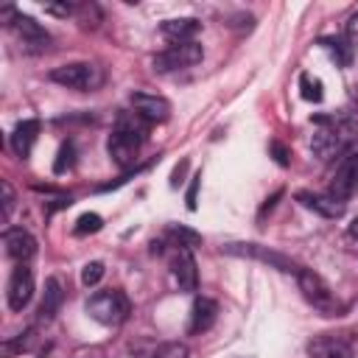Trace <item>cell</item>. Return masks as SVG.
Masks as SVG:
<instances>
[{"mask_svg": "<svg viewBox=\"0 0 358 358\" xmlns=\"http://www.w3.org/2000/svg\"><path fill=\"white\" fill-rule=\"evenodd\" d=\"M87 313L106 324V327H117L129 319L131 313V305H129V296L117 288H109V291H95L90 299H87Z\"/></svg>", "mask_w": 358, "mask_h": 358, "instance_id": "6da1fadb", "label": "cell"}, {"mask_svg": "<svg viewBox=\"0 0 358 358\" xmlns=\"http://www.w3.org/2000/svg\"><path fill=\"white\" fill-rule=\"evenodd\" d=\"M50 81L67 87V90H78V92H90L98 90L103 84V70L92 62H70L62 67L50 70Z\"/></svg>", "mask_w": 358, "mask_h": 358, "instance_id": "7a4b0ae2", "label": "cell"}, {"mask_svg": "<svg viewBox=\"0 0 358 358\" xmlns=\"http://www.w3.org/2000/svg\"><path fill=\"white\" fill-rule=\"evenodd\" d=\"M296 282H299L302 296H305L316 310H322L324 316H341L344 305L338 302V296L333 294V288H330V285H327L316 271L302 268V271L296 274Z\"/></svg>", "mask_w": 358, "mask_h": 358, "instance_id": "3957f363", "label": "cell"}, {"mask_svg": "<svg viewBox=\"0 0 358 358\" xmlns=\"http://www.w3.org/2000/svg\"><path fill=\"white\" fill-rule=\"evenodd\" d=\"M204 56L201 45L199 42H182V45H171L165 48L162 53L154 56V70L157 73H173V70H185V67H193L199 64Z\"/></svg>", "mask_w": 358, "mask_h": 358, "instance_id": "277c9868", "label": "cell"}, {"mask_svg": "<svg viewBox=\"0 0 358 358\" xmlns=\"http://www.w3.org/2000/svg\"><path fill=\"white\" fill-rule=\"evenodd\" d=\"M319 123H322V129H319V134L313 137V151L322 157V159H330L333 154H338V151H344V145L350 143V126H344L341 120H336V117H319Z\"/></svg>", "mask_w": 358, "mask_h": 358, "instance_id": "5b68a950", "label": "cell"}, {"mask_svg": "<svg viewBox=\"0 0 358 358\" xmlns=\"http://www.w3.org/2000/svg\"><path fill=\"white\" fill-rule=\"evenodd\" d=\"M224 252H227V255H241V257H255V260L268 263L271 268H280V271L294 274V277L302 271V266H296L291 257H285L282 252H274V249H268V246H257V243H229V246H224Z\"/></svg>", "mask_w": 358, "mask_h": 358, "instance_id": "8992f818", "label": "cell"}, {"mask_svg": "<svg viewBox=\"0 0 358 358\" xmlns=\"http://www.w3.org/2000/svg\"><path fill=\"white\" fill-rule=\"evenodd\" d=\"M355 190H358V151L341 159V165L336 168V173H333V179H330L327 193H330L333 199L344 201V199H350Z\"/></svg>", "mask_w": 358, "mask_h": 358, "instance_id": "52a82bcc", "label": "cell"}, {"mask_svg": "<svg viewBox=\"0 0 358 358\" xmlns=\"http://www.w3.org/2000/svg\"><path fill=\"white\" fill-rule=\"evenodd\" d=\"M171 274L179 291L193 294L199 288V271H196V260L190 249H173L171 255Z\"/></svg>", "mask_w": 358, "mask_h": 358, "instance_id": "ba28073f", "label": "cell"}, {"mask_svg": "<svg viewBox=\"0 0 358 358\" xmlns=\"http://www.w3.org/2000/svg\"><path fill=\"white\" fill-rule=\"evenodd\" d=\"M6 296H8V308L11 310H22L31 302V296H34V271L25 263H17V268L11 271Z\"/></svg>", "mask_w": 358, "mask_h": 358, "instance_id": "9c48e42d", "label": "cell"}, {"mask_svg": "<svg viewBox=\"0 0 358 358\" xmlns=\"http://www.w3.org/2000/svg\"><path fill=\"white\" fill-rule=\"evenodd\" d=\"M11 28H14V34L20 36L22 48H25V50H31V53L45 50V48H48V42H50V34H48L36 20H31L28 14H17V17L11 20Z\"/></svg>", "mask_w": 358, "mask_h": 358, "instance_id": "30bf717a", "label": "cell"}, {"mask_svg": "<svg viewBox=\"0 0 358 358\" xmlns=\"http://www.w3.org/2000/svg\"><path fill=\"white\" fill-rule=\"evenodd\" d=\"M140 145H143V140L134 137V134H129V131H123V129H115V131L109 134V140H106V151H109V157H112L120 168L134 165V159H137V154H140Z\"/></svg>", "mask_w": 358, "mask_h": 358, "instance_id": "8fae6325", "label": "cell"}, {"mask_svg": "<svg viewBox=\"0 0 358 358\" xmlns=\"http://www.w3.org/2000/svg\"><path fill=\"white\" fill-rule=\"evenodd\" d=\"M3 246H6V255L17 263H28L36 255V238L22 227H8L3 232Z\"/></svg>", "mask_w": 358, "mask_h": 358, "instance_id": "7c38bea8", "label": "cell"}, {"mask_svg": "<svg viewBox=\"0 0 358 358\" xmlns=\"http://www.w3.org/2000/svg\"><path fill=\"white\" fill-rule=\"evenodd\" d=\"M131 106L137 115H143L148 123H162L171 117V103L162 95H151V92H131Z\"/></svg>", "mask_w": 358, "mask_h": 358, "instance_id": "4fadbf2b", "label": "cell"}, {"mask_svg": "<svg viewBox=\"0 0 358 358\" xmlns=\"http://www.w3.org/2000/svg\"><path fill=\"white\" fill-rule=\"evenodd\" d=\"M296 201H299L302 207H308V210H313V213L324 215V218H341V215H344V201L333 199L330 193L319 196V193H308V190H299V193H296Z\"/></svg>", "mask_w": 358, "mask_h": 358, "instance_id": "5bb4252c", "label": "cell"}, {"mask_svg": "<svg viewBox=\"0 0 358 358\" xmlns=\"http://www.w3.org/2000/svg\"><path fill=\"white\" fill-rule=\"evenodd\" d=\"M218 319V302L210 299V296H196L193 302V310H190V333H207Z\"/></svg>", "mask_w": 358, "mask_h": 358, "instance_id": "9a60e30c", "label": "cell"}, {"mask_svg": "<svg viewBox=\"0 0 358 358\" xmlns=\"http://www.w3.org/2000/svg\"><path fill=\"white\" fill-rule=\"evenodd\" d=\"M308 358H352V350L344 338L319 336L308 344Z\"/></svg>", "mask_w": 358, "mask_h": 358, "instance_id": "2e32d148", "label": "cell"}, {"mask_svg": "<svg viewBox=\"0 0 358 358\" xmlns=\"http://www.w3.org/2000/svg\"><path fill=\"white\" fill-rule=\"evenodd\" d=\"M199 28H201L199 20H193V17H179V20H165L159 31H162V36L171 39L173 45H182V42H196L193 36L199 34Z\"/></svg>", "mask_w": 358, "mask_h": 358, "instance_id": "e0dca14e", "label": "cell"}, {"mask_svg": "<svg viewBox=\"0 0 358 358\" xmlns=\"http://www.w3.org/2000/svg\"><path fill=\"white\" fill-rule=\"evenodd\" d=\"M36 134H39V120H34V117L20 120L14 126V131H11V148H14V154L25 159L31 154L34 143H36Z\"/></svg>", "mask_w": 358, "mask_h": 358, "instance_id": "ac0fdd59", "label": "cell"}, {"mask_svg": "<svg viewBox=\"0 0 358 358\" xmlns=\"http://www.w3.org/2000/svg\"><path fill=\"white\" fill-rule=\"evenodd\" d=\"M62 299H64L62 282H59V277H50V280L45 282V296H42V305H39V322H50V319L59 313Z\"/></svg>", "mask_w": 358, "mask_h": 358, "instance_id": "d6986e66", "label": "cell"}, {"mask_svg": "<svg viewBox=\"0 0 358 358\" xmlns=\"http://www.w3.org/2000/svg\"><path fill=\"white\" fill-rule=\"evenodd\" d=\"M115 129H123V131H129V134H134V137L145 140V137H148L151 123H148L143 115H137V112H120V115H117V120H115Z\"/></svg>", "mask_w": 358, "mask_h": 358, "instance_id": "ffe728a7", "label": "cell"}, {"mask_svg": "<svg viewBox=\"0 0 358 358\" xmlns=\"http://www.w3.org/2000/svg\"><path fill=\"white\" fill-rule=\"evenodd\" d=\"M319 45L336 59V64H350V59H352L350 42H344V39H338V36H322Z\"/></svg>", "mask_w": 358, "mask_h": 358, "instance_id": "44dd1931", "label": "cell"}, {"mask_svg": "<svg viewBox=\"0 0 358 358\" xmlns=\"http://www.w3.org/2000/svg\"><path fill=\"white\" fill-rule=\"evenodd\" d=\"M168 238H171V246L173 249H193L201 241V235L193 232V229H187V227H171L168 229Z\"/></svg>", "mask_w": 358, "mask_h": 358, "instance_id": "7402d4cb", "label": "cell"}, {"mask_svg": "<svg viewBox=\"0 0 358 358\" xmlns=\"http://www.w3.org/2000/svg\"><path fill=\"white\" fill-rule=\"evenodd\" d=\"M299 90H302V98H305V101L319 103V101L324 98V92H322V81H319L316 76H310V73H302V76H299Z\"/></svg>", "mask_w": 358, "mask_h": 358, "instance_id": "603a6c76", "label": "cell"}, {"mask_svg": "<svg viewBox=\"0 0 358 358\" xmlns=\"http://www.w3.org/2000/svg\"><path fill=\"white\" fill-rule=\"evenodd\" d=\"M187 355H190V350L182 341H165L151 352V358H187Z\"/></svg>", "mask_w": 358, "mask_h": 358, "instance_id": "cb8c5ba5", "label": "cell"}, {"mask_svg": "<svg viewBox=\"0 0 358 358\" xmlns=\"http://www.w3.org/2000/svg\"><path fill=\"white\" fill-rule=\"evenodd\" d=\"M101 227H103V218H101L98 213H84V215H78L73 232H76V235H90V232H98Z\"/></svg>", "mask_w": 358, "mask_h": 358, "instance_id": "d4e9b609", "label": "cell"}, {"mask_svg": "<svg viewBox=\"0 0 358 358\" xmlns=\"http://www.w3.org/2000/svg\"><path fill=\"white\" fill-rule=\"evenodd\" d=\"M101 277H103V263H98V260H92V263H87V266L81 268V282H84L87 288L98 285Z\"/></svg>", "mask_w": 358, "mask_h": 358, "instance_id": "484cf974", "label": "cell"}, {"mask_svg": "<svg viewBox=\"0 0 358 358\" xmlns=\"http://www.w3.org/2000/svg\"><path fill=\"white\" fill-rule=\"evenodd\" d=\"M28 347H31V333H25V336H17V338H8V341H3L0 352H3L6 358H11V355H17V352H22V350H28Z\"/></svg>", "mask_w": 358, "mask_h": 358, "instance_id": "4316f807", "label": "cell"}, {"mask_svg": "<svg viewBox=\"0 0 358 358\" xmlns=\"http://www.w3.org/2000/svg\"><path fill=\"white\" fill-rule=\"evenodd\" d=\"M70 165H73V143L67 140V143H62V148H59V157H56V162H53V173H64Z\"/></svg>", "mask_w": 358, "mask_h": 358, "instance_id": "83f0119b", "label": "cell"}, {"mask_svg": "<svg viewBox=\"0 0 358 358\" xmlns=\"http://www.w3.org/2000/svg\"><path fill=\"white\" fill-rule=\"evenodd\" d=\"M11 210H14V187H11V182H3V218L6 221H8Z\"/></svg>", "mask_w": 358, "mask_h": 358, "instance_id": "f1b7e54d", "label": "cell"}, {"mask_svg": "<svg viewBox=\"0 0 358 358\" xmlns=\"http://www.w3.org/2000/svg\"><path fill=\"white\" fill-rule=\"evenodd\" d=\"M344 36L350 42V48H358V14H352L347 20V28H344Z\"/></svg>", "mask_w": 358, "mask_h": 358, "instance_id": "f546056e", "label": "cell"}, {"mask_svg": "<svg viewBox=\"0 0 358 358\" xmlns=\"http://www.w3.org/2000/svg\"><path fill=\"white\" fill-rule=\"evenodd\" d=\"M199 185H201V173H193V179H190V187H187V210H196Z\"/></svg>", "mask_w": 358, "mask_h": 358, "instance_id": "4dcf8cb0", "label": "cell"}, {"mask_svg": "<svg viewBox=\"0 0 358 358\" xmlns=\"http://www.w3.org/2000/svg\"><path fill=\"white\" fill-rule=\"evenodd\" d=\"M268 148H271V154H274V159H277V165H282V168H285V165L291 162V159H288V148H285L282 143H277V140H274V143H271Z\"/></svg>", "mask_w": 358, "mask_h": 358, "instance_id": "1f68e13d", "label": "cell"}, {"mask_svg": "<svg viewBox=\"0 0 358 358\" xmlns=\"http://www.w3.org/2000/svg\"><path fill=\"white\" fill-rule=\"evenodd\" d=\"M45 11H48V14L67 17V14H73V6H70V3H62V6H59V3H48V6H45Z\"/></svg>", "mask_w": 358, "mask_h": 358, "instance_id": "d6a6232c", "label": "cell"}, {"mask_svg": "<svg viewBox=\"0 0 358 358\" xmlns=\"http://www.w3.org/2000/svg\"><path fill=\"white\" fill-rule=\"evenodd\" d=\"M117 358H151V352L145 355V352H140V350H134V347H129V350H123Z\"/></svg>", "mask_w": 358, "mask_h": 358, "instance_id": "836d02e7", "label": "cell"}, {"mask_svg": "<svg viewBox=\"0 0 358 358\" xmlns=\"http://www.w3.org/2000/svg\"><path fill=\"white\" fill-rule=\"evenodd\" d=\"M350 235H352V238H358V218L350 224Z\"/></svg>", "mask_w": 358, "mask_h": 358, "instance_id": "e575fe53", "label": "cell"}]
</instances>
